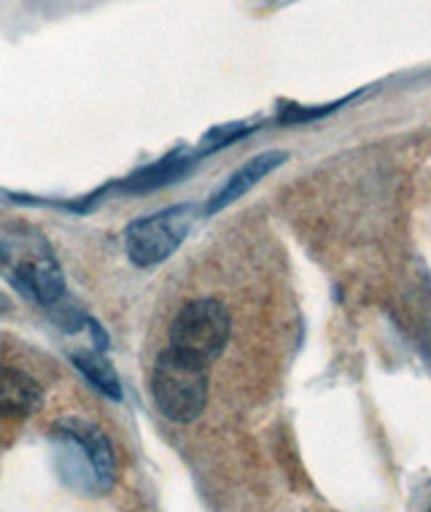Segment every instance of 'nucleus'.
Wrapping results in <instances>:
<instances>
[{"label":"nucleus","mask_w":431,"mask_h":512,"mask_svg":"<svg viewBox=\"0 0 431 512\" xmlns=\"http://www.w3.org/2000/svg\"><path fill=\"white\" fill-rule=\"evenodd\" d=\"M54 442L60 475L65 483L92 494H106L116 483L114 445L103 429L81 418H65L54 424Z\"/></svg>","instance_id":"1"},{"label":"nucleus","mask_w":431,"mask_h":512,"mask_svg":"<svg viewBox=\"0 0 431 512\" xmlns=\"http://www.w3.org/2000/svg\"><path fill=\"white\" fill-rule=\"evenodd\" d=\"M208 386V364L181 354L176 348H165L151 370L154 405L173 424H192L203 415L208 405Z\"/></svg>","instance_id":"2"},{"label":"nucleus","mask_w":431,"mask_h":512,"mask_svg":"<svg viewBox=\"0 0 431 512\" xmlns=\"http://www.w3.org/2000/svg\"><path fill=\"white\" fill-rule=\"evenodd\" d=\"M197 219L194 205H170L165 211L132 219L124 227V251L135 267H157L176 254Z\"/></svg>","instance_id":"3"},{"label":"nucleus","mask_w":431,"mask_h":512,"mask_svg":"<svg viewBox=\"0 0 431 512\" xmlns=\"http://www.w3.org/2000/svg\"><path fill=\"white\" fill-rule=\"evenodd\" d=\"M232 335V316L224 302L213 297H197L181 305L170 327V348L189 354L205 364H213L224 354Z\"/></svg>","instance_id":"4"},{"label":"nucleus","mask_w":431,"mask_h":512,"mask_svg":"<svg viewBox=\"0 0 431 512\" xmlns=\"http://www.w3.org/2000/svg\"><path fill=\"white\" fill-rule=\"evenodd\" d=\"M11 283L41 308H54L57 302L65 300V275L49 246L41 251H27L22 259H17Z\"/></svg>","instance_id":"5"},{"label":"nucleus","mask_w":431,"mask_h":512,"mask_svg":"<svg viewBox=\"0 0 431 512\" xmlns=\"http://www.w3.org/2000/svg\"><path fill=\"white\" fill-rule=\"evenodd\" d=\"M283 162H286V154H283V151H264L259 157L248 159L246 165H240V168L213 192L211 200L205 203V213H208V216H216V213H221L224 208H229L235 200H240L246 192H251L262 178H267L273 170L281 168Z\"/></svg>","instance_id":"6"},{"label":"nucleus","mask_w":431,"mask_h":512,"mask_svg":"<svg viewBox=\"0 0 431 512\" xmlns=\"http://www.w3.org/2000/svg\"><path fill=\"white\" fill-rule=\"evenodd\" d=\"M44 407V386L33 375L0 364V418H25Z\"/></svg>","instance_id":"7"},{"label":"nucleus","mask_w":431,"mask_h":512,"mask_svg":"<svg viewBox=\"0 0 431 512\" xmlns=\"http://www.w3.org/2000/svg\"><path fill=\"white\" fill-rule=\"evenodd\" d=\"M71 362L100 394H106L114 402H122V380H119L114 364L108 362L103 351H84V348H79V351L71 354Z\"/></svg>","instance_id":"8"},{"label":"nucleus","mask_w":431,"mask_h":512,"mask_svg":"<svg viewBox=\"0 0 431 512\" xmlns=\"http://www.w3.org/2000/svg\"><path fill=\"white\" fill-rule=\"evenodd\" d=\"M192 165H194V157L170 154V157L162 159L159 165H151V168H146V170H138L135 176H130L119 186H122V189H127V192L143 195V192H151V189H159V186L173 184V181H178V178H184Z\"/></svg>","instance_id":"9"}]
</instances>
